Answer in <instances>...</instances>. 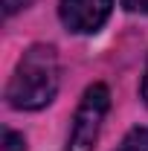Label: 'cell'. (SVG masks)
<instances>
[{"instance_id":"6","label":"cell","mask_w":148,"mask_h":151,"mask_svg":"<svg viewBox=\"0 0 148 151\" xmlns=\"http://www.w3.org/2000/svg\"><path fill=\"white\" fill-rule=\"evenodd\" d=\"M32 0H3V12L6 15H15V12H20V9H26Z\"/></svg>"},{"instance_id":"2","label":"cell","mask_w":148,"mask_h":151,"mask_svg":"<svg viewBox=\"0 0 148 151\" xmlns=\"http://www.w3.org/2000/svg\"><path fill=\"white\" fill-rule=\"evenodd\" d=\"M108 108H111V90L105 84H93L84 90L81 105L73 116L70 137H67V151H93Z\"/></svg>"},{"instance_id":"1","label":"cell","mask_w":148,"mask_h":151,"mask_svg":"<svg viewBox=\"0 0 148 151\" xmlns=\"http://www.w3.org/2000/svg\"><path fill=\"white\" fill-rule=\"evenodd\" d=\"M58 81H61V67L55 50L47 44H35L20 55L6 84V99L18 111H38L55 99Z\"/></svg>"},{"instance_id":"8","label":"cell","mask_w":148,"mask_h":151,"mask_svg":"<svg viewBox=\"0 0 148 151\" xmlns=\"http://www.w3.org/2000/svg\"><path fill=\"white\" fill-rule=\"evenodd\" d=\"M142 102L148 105V67H145V76H142Z\"/></svg>"},{"instance_id":"3","label":"cell","mask_w":148,"mask_h":151,"mask_svg":"<svg viewBox=\"0 0 148 151\" xmlns=\"http://www.w3.org/2000/svg\"><path fill=\"white\" fill-rule=\"evenodd\" d=\"M111 6L113 0H61L58 12H61V20L70 32L87 35V32H96L108 20Z\"/></svg>"},{"instance_id":"7","label":"cell","mask_w":148,"mask_h":151,"mask_svg":"<svg viewBox=\"0 0 148 151\" xmlns=\"http://www.w3.org/2000/svg\"><path fill=\"white\" fill-rule=\"evenodd\" d=\"M122 6L128 12H139V15H148V0H122Z\"/></svg>"},{"instance_id":"5","label":"cell","mask_w":148,"mask_h":151,"mask_svg":"<svg viewBox=\"0 0 148 151\" xmlns=\"http://www.w3.org/2000/svg\"><path fill=\"white\" fill-rule=\"evenodd\" d=\"M3 151H26V139H23L18 131L6 128V131H3Z\"/></svg>"},{"instance_id":"4","label":"cell","mask_w":148,"mask_h":151,"mask_svg":"<svg viewBox=\"0 0 148 151\" xmlns=\"http://www.w3.org/2000/svg\"><path fill=\"white\" fill-rule=\"evenodd\" d=\"M116 151H148V128H131Z\"/></svg>"}]
</instances>
